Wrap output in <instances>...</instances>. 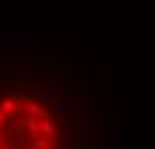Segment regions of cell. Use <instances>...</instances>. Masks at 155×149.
Wrapping results in <instances>:
<instances>
[{
	"label": "cell",
	"instance_id": "cell-1",
	"mask_svg": "<svg viewBox=\"0 0 155 149\" xmlns=\"http://www.w3.org/2000/svg\"><path fill=\"white\" fill-rule=\"evenodd\" d=\"M24 113L32 115L36 119H51V115L45 109V105L40 103V101H36V99H28V101L24 103Z\"/></svg>",
	"mask_w": 155,
	"mask_h": 149
},
{
	"label": "cell",
	"instance_id": "cell-2",
	"mask_svg": "<svg viewBox=\"0 0 155 149\" xmlns=\"http://www.w3.org/2000/svg\"><path fill=\"white\" fill-rule=\"evenodd\" d=\"M20 109H22V105L16 103L14 99L0 97V111H2L4 115H8V117H14V115L20 113Z\"/></svg>",
	"mask_w": 155,
	"mask_h": 149
},
{
	"label": "cell",
	"instance_id": "cell-3",
	"mask_svg": "<svg viewBox=\"0 0 155 149\" xmlns=\"http://www.w3.org/2000/svg\"><path fill=\"white\" fill-rule=\"evenodd\" d=\"M46 105H48V109H51V113H54L58 117V119H64L67 117V105L63 103V101H58L57 97H46V101H45Z\"/></svg>",
	"mask_w": 155,
	"mask_h": 149
},
{
	"label": "cell",
	"instance_id": "cell-4",
	"mask_svg": "<svg viewBox=\"0 0 155 149\" xmlns=\"http://www.w3.org/2000/svg\"><path fill=\"white\" fill-rule=\"evenodd\" d=\"M38 127H40V135H45L46 139H51L57 135V129H54V123L51 119H40L38 121Z\"/></svg>",
	"mask_w": 155,
	"mask_h": 149
},
{
	"label": "cell",
	"instance_id": "cell-5",
	"mask_svg": "<svg viewBox=\"0 0 155 149\" xmlns=\"http://www.w3.org/2000/svg\"><path fill=\"white\" fill-rule=\"evenodd\" d=\"M30 61L35 65H54V63H58V58L52 57V55H32Z\"/></svg>",
	"mask_w": 155,
	"mask_h": 149
},
{
	"label": "cell",
	"instance_id": "cell-6",
	"mask_svg": "<svg viewBox=\"0 0 155 149\" xmlns=\"http://www.w3.org/2000/svg\"><path fill=\"white\" fill-rule=\"evenodd\" d=\"M51 143L54 145V147H58V149L69 147V133L63 131V133H58V135H54V137L51 139Z\"/></svg>",
	"mask_w": 155,
	"mask_h": 149
},
{
	"label": "cell",
	"instance_id": "cell-7",
	"mask_svg": "<svg viewBox=\"0 0 155 149\" xmlns=\"http://www.w3.org/2000/svg\"><path fill=\"white\" fill-rule=\"evenodd\" d=\"M2 42H30V35H2Z\"/></svg>",
	"mask_w": 155,
	"mask_h": 149
},
{
	"label": "cell",
	"instance_id": "cell-8",
	"mask_svg": "<svg viewBox=\"0 0 155 149\" xmlns=\"http://www.w3.org/2000/svg\"><path fill=\"white\" fill-rule=\"evenodd\" d=\"M8 123H10V127L12 129H14V131L16 133H20V131H24V119H22V115H14V117H10V121H8Z\"/></svg>",
	"mask_w": 155,
	"mask_h": 149
},
{
	"label": "cell",
	"instance_id": "cell-9",
	"mask_svg": "<svg viewBox=\"0 0 155 149\" xmlns=\"http://www.w3.org/2000/svg\"><path fill=\"white\" fill-rule=\"evenodd\" d=\"M35 149H48L51 147V139H46V137H38L35 139V145H32Z\"/></svg>",
	"mask_w": 155,
	"mask_h": 149
},
{
	"label": "cell",
	"instance_id": "cell-10",
	"mask_svg": "<svg viewBox=\"0 0 155 149\" xmlns=\"http://www.w3.org/2000/svg\"><path fill=\"white\" fill-rule=\"evenodd\" d=\"M28 135H30L32 139H38V137H40V127H38V123H35V125L28 127Z\"/></svg>",
	"mask_w": 155,
	"mask_h": 149
},
{
	"label": "cell",
	"instance_id": "cell-11",
	"mask_svg": "<svg viewBox=\"0 0 155 149\" xmlns=\"http://www.w3.org/2000/svg\"><path fill=\"white\" fill-rule=\"evenodd\" d=\"M22 119H24V125H26V127L38 123V121H36V117H32V115H28V113H22Z\"/></svg>",
	"mask_w": 155,
	"mask_h": 149
},
{
	"label": "cell",
	"instance_id": "cell-12",
	"mask_svg": "<svg viewBox=\"0 0 155 149\" xmlns=\"http://www.w3.org/2000/svg\"><path fill=\"white\" fill-rule=\"evenodd\" d=\"M91 119H93L91 113H87V111H85V113H83V119H81V125L85 127V129H89V127H91Z\"/></svg>",
	"mask_w": 155,
	"mask_h": 149
},
{
	"label": "cell",
	"instance_id": "cell-13",
	"mask_svg": "<svg viewBox=\"0 0 155 149\" xmlns=\"http://www.w3.org/2000/svg\"><path fill=\"white\" fill-rule=\"evenodd\" d=\"M8 121H10V117H8V115H4L2 111H0V129H2L4 125H8Z\"/></svg>",
	"mask_w": 155,
	"mask_h": 149
},
{
	"label": "cell",
	"instance_id": "cell-14",
	"mask_svg": "<svg viewBox=\"0 0 155 149\" xmlns=\"http://www.w3.org/2000/svg\"><path fill=\"white\" fill-rule=\"evenodd\" d=\"M0 145H6V135H4L2 129H0Z\"/></svg>",
	"mask_w": 155,
	"mask_h": 149
},
{
	"label": "cell",
	"instance_id": "cell-15",
	"mask_svg": "<svg viewBox=\"0 0 155 149\" xmlns=\"http://www.w3.org/2000/svg\"><path fill=\"white\" fill-rule=\"evenodd\" d=\"M0 149H10V147H8V145H0Z\"/></svg>",
	"mask_w": 155,
	"mask_h": 149
},
{
	"label": "cell",
	"instance_id": "cell-16",
	"mask_svg": "<svg viewBox=\"0 0 155 149\" xmlns=\"http://www.w3.org/2000/svg\"><path fill=\"white\" fill-rule=\"evenodd\" d=\"M26 149H35V147H32V145H28V147H26Z\"/></svg>",
	"mask_w": 155,
	"mask_h": 149
}]
</instances>
